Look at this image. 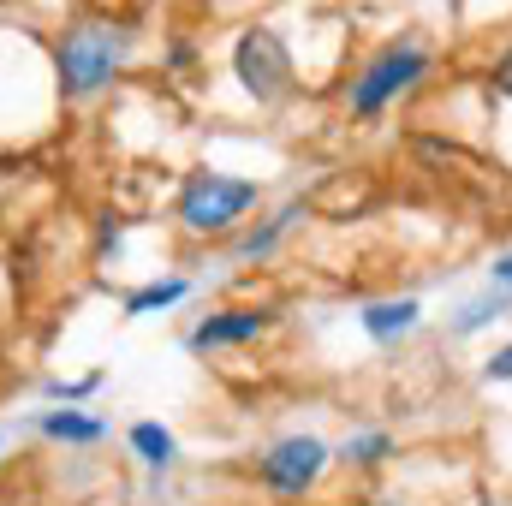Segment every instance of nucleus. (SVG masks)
Returning <instances> with one entry per match:
<instances>
[{
	"mask_svg": "<svg viewBox=\"0 0 512 506\" xmlns=\"http://www.w3.org/2000/svg\"><path fill=\"white\" fill-rule=\"evenodd\" d=\"M137 54V30L126 18H78L54 42V90L66 102H96L126 78Z\"/></svg>",
	"mask_w": 512,
	"mask_h": 506,
	"instance_id": "obj_1",
	"label": "nucleus"
},
{
	"mask_svg": "<svg viewBox=\"0 0 512 506\" xmlns=\"http://www.w3.org/2000/svg\"><path fill=\"white\" fill-rule=\"evenodd\" d=\"M429 72H435V48H429L417 30L387 36L382 48L352 72V84H346V114H352L358 126L382 120L387 108H399L405 96H417V90L429 84Z\"/></svg>",
	"mask_w": 512,
	"mask_h": 506,
	"instance_id": "obj_2",
	"label": "nucleus"
},
{
	"mask_svg": "<svg viewBox=\"0 0 512 506\" xmlns=\"http://www.w3.org/2000/svg\"><path fill=\"white\" fill-rule=\"evenodd\" d=\"M256 209H262V185L245 179V173H221V167L185 173L179 197H173V221L191 239H233Z\"/></svg>",
	"mask_w": 512,
	"mask_h": 506,
	"instance_id": "obj_3",
	"label": "nucleus"
},
{
	"mask_svg": "<svg viewBox=\"0 0 512 506\" xmlns=\"http://www.w3.org/2000/svg\"><path fill=\"white\" fill-rule=\"evenodd\" d=\"M233 78L256 108H280L298 96V54L274 24H245L233 36Z\"/></svg>",
	"mask_w": 512,
	"mask_h": 506,
	"instance_id": "obj_4",
	"label": "nucleus"
},
{
	"mask_svg": "<svg viewBox=\"0 0 512 506\" xmlns=\"http://www.w3.org/2000/svg\"><path fill=\"white\" fill-rule=\"evenodd\" d=\"M328 471H334V441H322V435H310V429L274 435V441L256 453V483H262V495H274V501H310Z\"/></svg>",
	"mask_w": 512,
	"mask_h": 506,
	"instance_id": "obj_5",
	"label": "nucleus"
},
{
	"mask_svg": "<svg viewBox=\"0 0 512 506\" xmlns=\"http://www.w3.org/2000/svg\"><path fill=\"white\" fill-rule=\"evenodd\" d=\"M280 328V310L274 304H221L209 316H197L185 328V352L191 358H221V352H245L256 340H268Z\"/></svg>",
	"mask_w": 512,
	"mask_h": 506,
	"instance_id": "obj_6",
	"label": "nucleus"
},
{
	"mask_svg": "<svg viewBox=\"0 0 512 506\" xmlns=\"http://www.w3.org/2000/svg\"><path fill=\"white\" fill-rule=\"evenodd\" d=\"M304 221H310V203H304V197H286V203H280V209H268L262 221H245V227L227 239V256H233L239 268H262V262H274V256H280V245H286Z\"/></svg>",
	"mask_w": 512,
	"mask_h": 506,
	"instance_id": "obj_7",
	"label": "nucleus"
},
{
	"mask_svg": "<svg viewBox=\"0 0 512 506\" xmlns=\"http://www.w3.org/2000/svg\"><path fill=\"white\" fill-rule=\"evenodd\" d=\"M24 423H30L42 441L72 447V453H90V447H102V441L114 435V423H108L102 411H90V405H42V411H30Z\"/></svg>",
	"mask_w": 512,
	"mask_h": 506,
	"instance_id": "obj_8",
	"label": "nucleus"
},
{
	"mask_svg": "<svg viewBox=\"0 0 512 506\" xmlns=\"http://www.w3.org/2000/svg\"><path fill=\"white\" fill-rule=\"evenodd\" d=\"M358 328H364V340L370 346H382V352H393V346H405L417 328H423V298H370L364 310H358Z\"/></svg>",
	"mask_w": 512,
	"mask_h": 506,
	"instance_id": "obj_9",
	"label": "nucleus"
},
{
	"mask_svg": "<svg viewBox=\"0 0 512 506\" xmlns=\"http://www.w3.org/2000/svg\"><path fill=\"white\" fill-rule=\"evenodd\" d=\"M399 459V435L393 429H376V423H358L346 441H334V465L358 471V477H376Z\"/></svg>",
	"mask_w": 512,
	"mask_h": 506,
	"instance_id": "obj_10",
	"label": "nucleus"
},
{
	"mask_svg": "<svg viewBox=\"0 0 512 506\" xmlns=\"http://www.w3.org/2000/svg\"><path fill=\"white\" fill-rule=\"evenodd\" d=\"M126 453L149 471V477H173V471H179V435H173L167 423H155V417H137L126 429Z\"/></svg>",
	"mask_w": 512,
	"mask_h": 506,
	"instance_id": "obj_11",
	"label": "nucleus"
},
{
	"mask_svg": "<svg viewBox=\"0 0 512 506\" xmlns=\"http://www.w3.org/2000/svg\"><path fill=\"white\" fill-rule=\"evenodd\" d=\"M512 316V292L507 286H483L477 298H465L453 316H447V334L453 340H477V334H489L495 322H507Z\"/></svg>",
	"mask_w": 512,
	"mask_h": 506,
	"instance_id": "obj_12",
	"label": "nucleus"
},
{
	"mask_svg": "<svg viewBox=\"0 0 512 506\" xmlns=\"http://www.w3.org/2000/svg\"><path fill=\"white\" fill-rule=\"evenodd\" d=\"M197 292V280L191 274H155L149 286H137V292H126V322H143V316H161V310H179L185 298Z\"/></svg>",
	"mask_w": 512,
	"mask_h": 506,
	"instance_id": "obj_13",
	"label": "nucleus"
},
{
	"mask_svg": "<svg viewBox=\"0 0 512 506\" xmlns=\"http://www.w3.org/2000/svg\"><path fill=\"white\" fill-rule=\"evenodd\" d=\"M102 387H108V376H102V370H90V376H42V381H36L42 405H90Z\"/></svg>",
	"mask_w": 512,
	"mask_h": 506,
	"instance_id": "obj_14",
	"label": "nucleus"
},
{
	"mask_svg": "<svg viewBox=\"0 0 512 506\" xmlns=\"http://www.w3.org/2000/svg\"><path fill=\"white\" fill-rule=\"evenodd\" d=\"M483 84H489V96L495 102H512V42L489 60V72H483Z\"/></svg>",
	"mask_w": 512,
	"mask_h": 506,
	"instance_id": "obj_15",
	"label": "nucleus"
},
{
	"mask_svg": "<svg viewBox=\"0 0 512 506\" xmlns=\"http://www.w3.org/2000/svg\"><path fill=\"white\" fill-rule=\"evenodd\" d=\"M477 376L489 381V387H512V340H501V346L477 364Z\"/></svg>",
	"mask_w": 512,
	"mask_h": 506,
	"instance_id": "obj_16",
	"label": "nucleus"
},
{
	"mask_svg": "<svg viewBox=\"0 0 512 506\" xmlns=\"http://www.w3.org/2000/svg\"><path fill=\"white\" fill-rule=\"evenodd\" d=\"M358 506H417V501H411V495H399V489H370Z\"/></svg>",
	"mask_w": 512,
	"mask_h": 506,
	"instance_id": "obj_17",
	"label": "nucleus"
},
{
	"mask_svg": "<svg viewBox=\"0 0 512 506\" xmlns=\"http://www.w3.org/2000/svg\"><path fill=\"white\" fill-rule=\"evenodd\" d=\"M489 286H507L512 292V251H501L495 262H489Z\"/></svg>",
	"mask_w": 512,
	"mask_h": 506,
	"instance_id": "obj_18",
	"label": "nucleus"
},
{
	"mask_svg": "<svg viewBox=\"0 0 512 506\" xmlns=\"http://www.w3.org/2000/svg\"><path fill=\"white\" fill-rule=\"evenodd\" d=\"M191 60H197V48H191V42H167V66H173V72H185Z\"/></svg>",
	"mask_w": 512,
	"mask_h": 506,
	"instance_id": "obj_19",
	"label": "nucleus"
},
{
	"mask_svg": "<svg viewBox=\"0 0 512 506\" xmlns=\"http://www.w3.org/2000/svg\"><path fill=\"white\" fill-rule=\"evenodd\" d=\"M447 6H453V12H459V6H465V0H447Z\"/></svg>",
	"mask_w": 512,
	"mask_h": 506,
	"instance_id": "obj_20",
	"label": "nucleus"
},
{
	"mask_svg": "<svg viewBox=\"0 0 512 506\" xmlns=\"http://www.w3.org/2000/svg\"><path fill=\"white\" fill-rule=\"evenodd\" d=\"M0 453H6V429H0Z\"/></svg>",
	"mask_w": 512,
	"mask_h": 506,
	"instance_id": "obj_21",
	"label": "nucleus"
}]
</instances>
